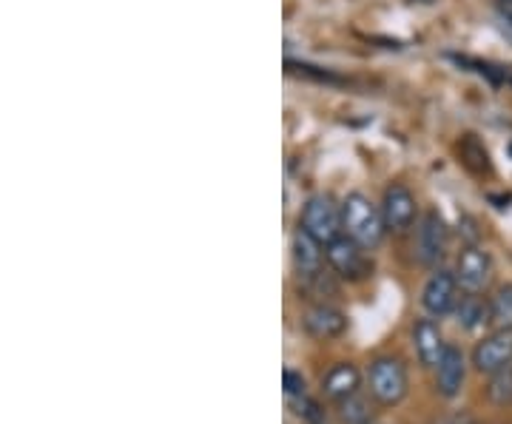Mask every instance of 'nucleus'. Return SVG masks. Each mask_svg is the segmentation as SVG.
<instances>
[{
	"instance_id": "nucleus-8",
	"label": "nucleus",
	"mask_w": 512,
	"mask_h": 424,
	"mask_svg": "<svg viewBox=\"0 0 512 424\" xmlns=\"http://www.w3.org/2000/svg\"><path fill=\"white\" fill-rule=\"evenodd\" d=\"M416 208H419V205H416V197H413V191H410L407 185H390V188L384 191L382 217L390 231H404V228H410L413 220H416Z\"/></svg>"
},
{
	"instance_id": "nucleus-4",
	"label": "nucleus",
	"mask_w": 512,
	"mask_h": 424,
	"mask_svg": "<svg viewBox=\"0 0 512 424\" xmlns=\"http://www.w3.org/2000/svg\"><path fill=\"white\" fill-rule=\"evenodd\" d=\"M458 277L453 271H433L430 279L424 282V291H421V305L424 311L433 316V319H444L447 314H453L458 305Z\"/></svg>"
},
{
	"instance_id": "nucleus-11",
	"label": "nucleus",
	"mask_w": 512,
	"mask_h": 424,
	"mask_svg": "<svg viewBox=\"0 0 512 424\" xmlns=\"http://www.w3.org/2000/svg\"><path fill=\"white\" fill-rule=\"evenodd\" d=\"M413 342H416V353H419L421 365L424 368H439V362L447 353V342L441 336L439 325L433 319H419L416 328H413Z\"/></svg>"
},
{
	"instance_id": "nucleus-13",
	"label": "nucleus",
	"mask_w": 512,
	"mask_h": 424,
	"mask_svg": "<svg viewBox=\"0 0 512 424\" xmlns=\"http://www.w3.org/2000/svg\"><path fill=\"white\" fill-rule=\"evenodd\" d=\"M305 331L316 336V339H336L348 328V319L342 311L330 308V305H313L308 314L302 316Z\"/></svg>"
},
{
	"instance_id": "nucleus-6",
	"label": "nucleus",
	"mask_w": 512,
	"mask_h": 424,
	"mask_svg": "<svg viewBox=\"0 0 512 424\" xmlns=\"http://www.w3.org/2000/svg\"><path fill=\"white\" fill-rule=\"evenodd\" d=\"M456 277L461 291L481 294L490 285V279H493V257L484 248H476V245L464 248L456 262Z\"/></svg>"
},
{
	"instance_id": "nucleus-20",
	"label": "nucleus",
	"mask_w": 512,
	"mask_h": 424,
	"mask_svg": "<svg viewBox=\"0 0 512 424\" xmlns=\"http://www.w3.org/2000/svg\"><path fill=\"white\" fill-rule=\"evenodd\" d=\"M299 413L308 419V424H328V419H325V410L316 405V402H311V399H299Z\"/></svg>"
},
{
	"instance_id": "nucleus-2",
	"label": "nucleus",
	"mask_w": 512,
	"mask_h": 424,
	"mask_svg": "<svg viewBox=\"0 0 512 424\" xmlns=\"http://www.w3.org/2000/svg\"><path fill=\"white\" fill-rule=\"evenodd\" d=\"M302 231H308L313 240L322 245H330L336 237H342L345 225H342V205L336 203L330 194H316L302 208Z\"/></svg>"
},
{
	"instance_id": "nucleus-9",
	"label": "nucleus",
	"mask_w": 512,
	"mask_h": 424,
	"mask_svg": "<svg viewBox=\"0 0 512 424\" xmlns=\"http://www.w3.org/2000/svg\"><path fill=\"white\" fill-rule=\"evenodd\" d=\"M512 362V331H495L484 342H478L473 351V365L478 373L493 376L495 370L507 368Z\"/></svg>"
},
{
	"instance_id": "nucleus-1",
	"label": "nucleus",
	"mask_w": 512,
	"mask_h": 424,
	"mask_svg": "<svg viewBox=\"0 0 512 424\" xmlns=\"http://www.w3.org/2000/svg\"><path fill=\"white\" fill-rule=\"evenodd\" d=\"M342 225L350 240H356L362 248H376L384 240L387 222L382 217V205H376L362 191H353L342 200Z\"/></svg>"
},
{
	"instance_id": "nucleus-12",
	"label": "nucleus",
	"mask_w": 512,
	"mask_h": 424,
	"mask_svg": "<svg viewBox=\"0 0 512 424\" xmlns=\"http://www.w3.org/2000/svg\"><path fill=\"white\" fill-rule=\"evenodd\" d=\"M464 379H467V362H464V353L458 348H447L444 359L436 368V388L444 399H456L461 388H464Z\"/></svg>"
},
{
	"instance_id": "nucleus-5",
	"label": "nucleus",
	"mask_w": 512,
	"mask_h": 424,
	"mask_svg": "<svg viewBox=\"0 0 512 424\" xmlns=\"http://www.w3.org/2000/svg\"><path fill=\"white\" fill-rule=\"evenodd\" d=\"M447 251V222L439 211H427L416 228V259L424 268H436Z\"/></svg>"
},
{
	"instance_id": "nucleus-7",
	"label": "nucleus",
	"mask_w": 512,
	"mask_h": 424,
	"mask_svg": "<svg viewBox=\"0 0 512 424\" xmlns=\"http://www.w3.org/2000/svg\"><path fill=\"white\" fill-rule=\"evenodd\" d=\"M367 248H362L356 240H350L348 234L345 237H336V240L328 245V262L330 268L345 279H362L367 277L370 271V262L365 257Z\"/></svg>"
},
{
	"instance_id": "nucleus-15",
	"label": "nucleus",
	"mask_w": 512,
	"mask_h": 424,
	"mask_svg": "<svg viewBox=\"0 0 512 424\" xmlns=\"http://www.w3.org/2000/svg\"><path fill=\"white\" fill-rule=\"evenodd\" d=\"M456 316H458V325H461V328H467V331H476L478 325L490 322V302H484V299L476 294L461 296L456 305Z\"/></svg>"
},
{
	"instance_id": "nucleus-10",
	"label": "nucleus",
	"mask_w": 512,
	"mask_h": 424,
	"mask_svg": "<svg viewBox=\"0 0 512 424\" xmlns=\"http://www.w3.org/2000/svg\"><path fill=\"white\" fill-rule=\"evenodd\" d=\"M322 242L313 240L308 231H296L293 234V265H296V271H299V277L302 279H313L322 274V265H325V257L328 254H322Z\"/></svg>"
},
{
	"instance_id": "nucleus-21",
	"label": "nucleus",
	"mask_w": 512,
	"mask_h": 424,
	"mask_svg": "<svg viewBox=\"0 0 512 424\" xmlns=\"http://www.w3.org/2000/svg\"><path fill=\"white\" fill-rule=\"evenodd\" d=\"M444 424H476V422H473V419H470L467 413H461V416H453V419H447Z\"/></svg>"
},
{
	"instance_id": "nucleus-16",
	"label": "nucleus",
	"mask_w": 512,
	"mask_h": 424,
	"mask_svg": "<svg viewBox=\"0 0 512 424\" xmlns=\"http://www.w3.org/2000/svg\"><path fill=\"white\" fill-rule=\"evenodd\" d=\"M490 325L495 331H512V285H501L490 299Z\"/></svg>"
},
{
	"instance_id": "nucleus-18",
	"label": "nucleus",
	"mask_w": 512,
	"mask_h": 424,
	"mask_svg": "<svg viewBox=\"0 0 512 424\" xmlns=\"http://www.w3.org/2000/svg\"><path fill=\"white\" fill-rule=\"evenodd\" d=\"M487 396L490 402L498 407H510L512 405V362L507 368L495 370L490 376V385H487Z\"/></svg>"
},
{
	"instance_id": "nucleus-14",
	"label": "nucleus",
	"mask_w": 512,
	"mask_h": 424,
	"mask_svg": "<svg viewBox=\"0 0 512 424\" xmlns=\"http://www.w3.org/2000/svg\"><path fill=\"white\" fill-rule=\"evenodd\" d=\"M359 382H362L359 370L348 365V362H342V365L328 370V376L322 379V388H325L330 399L342 402V399H348V396H353L359 390Z\"/></svg>"
},
{
	"instance_id": "nucleus-22",
	"label": "nucleus",
	"mask_w": 512,
	"mask_h": 424,
	"mask_svg": "<svg viewBox=\"0 0 512 424\" xmlns=\"http://www.w3.org/2000/svg\"><path fill=\"white\" fill-rule=\"evenodd\" d=\"M504 9H507V12H512V0H504Z\"/></svg>"
},
{
	"instance_id": "nucleus-19",
	"label": "nucleus",
	"mask_w": 512,
	"mask_h": 424,
	"mask_svg": "<svg viewBox=\"0 0 512 424\" xmlns=\"http://www.w3.org/2000/svg\"><path fill=\"white\" fill-rule=\"evenodd\" d=\"M282 388H285V393H288L291 399H302V396H305V376L296 373V370H285V373H282Z\"/></svg>"
},
{
	"instance_id": "nucleus-3",
	"label": "nucleus",
	"mask_w": 512,
	"mask_h": 424,
	"mask_svg": "<svg viewBox=\"0 0 512 424\" xmlns=\"http://www.w3.org/2000/svg\"><path fill=\"white\" fill-rule=\"evenodd\" d=\"M367 382H370V393L379 405H399L404 396H407V370L399 359L393 356H382L370 365L367 373Z\"/></svg>"
},
{
	"instance_id": "nucleus-17",
	"label": "nucleus",
	"mask_w": 512,
	"mask_h": 424,
	"mask_svg": "<svg viewBox=\"0 0 512 424\" xmlns=\"http://www.w3.org/2000/svg\"><path fill=\"white\" fill-rule=\"evenodd\" d=\"M339 419H342V424H373V407L365 396L353 393V396L339 402Z\"/></svg>"
}]
</instances>
